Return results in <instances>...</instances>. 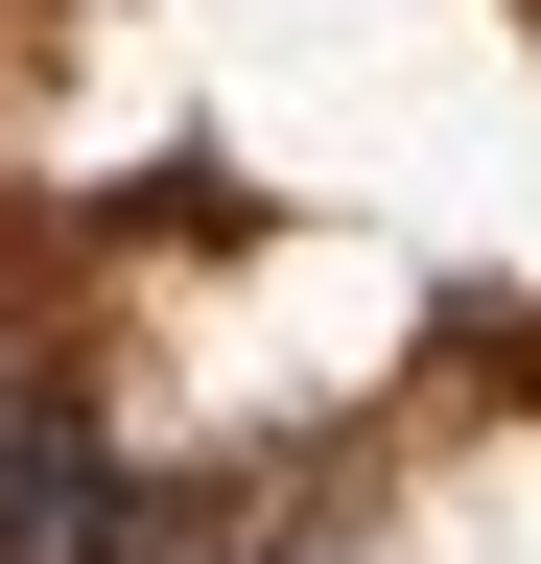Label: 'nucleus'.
<instances>
[{
  "label": "nucleus",
  "instance_id": "1",
  "mask_svg": "<svg viewBox=\"0 0 541 564\" xmlns=\"http://www.w3.org/2000/svg\"><path fill=\"white\" fill-rule=\"evenodd\" d=\"M0 564H188L165 447L95 377H47V352H0Z\"/></svg>",
  "mask_w": 541,
  "mask_h": 564
}]
</instances>
